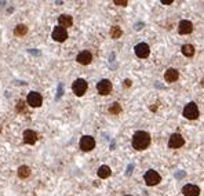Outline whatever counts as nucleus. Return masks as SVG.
Masks as SVG:
<instances>
[{
    "label": "nucleus",
    "mask_w": 204,
    "mask_h": 196,
    "mask_svg": "<svg viewBox=\"0 0 204 196\" xmlns=\"http://www.w3.org/2000/svg\"><path fill=\"white\" fill-rule=\"evenodd\" d=\"M150 145V135L146 131H137L133 135V148L137 150H144Z\"/></svg>",
    "instance_id": "f257e3e1"
},
{
    "label": "nucleus",
    "mask_w": 204,
    "mask_h": 196,
    "mask_svg": "<svg viewBox=\"0 0 204 196\" xmlns=\"http://www.w3.org/2000/svg\"><path fill=\"white\" fill-rule=\"evenodd\" d=\"M199 115H200L199 108H197V105H196L195 102H189L188 105H185L184 116L186 119H189V120H195V119L199 117Z\"/></svg>",
    "instance_id": "f03ea898"
},
{
    "label": "nucleus",
    "mask_w": 204,
    "mask_h": 196,
    "mask_svg": "<svg viewBox=\"0 0 204 196\" xmlns=\"http://www.w3.org/2000/svg\"><path fill=\"white\" fill-rule=\"evenodd\" d=\"M87 87H88V84L84 79H76L73 82V84H72V90H73L75 95L81 97L86 94V91H87Z\"/></svg>",
    "instance_id": "7ed1b4c3"
},
{
    "label": "nucleus",
    "mask_w": 204,
    "mask_h": 196,
    "mask_svg": "<svg viewBox=\"0 0 204 196\" xmlns=\"http://www.w3.org/2000/svg\"><path fill=\"white\" fill-rule=\"evenodd\" d=\"M160 181H161V177L157 171L148 170L146 173H145V182H146L148 187H154V185H157Z\"/></svg>",
    "instance_id": "20e7f679"
},
{
    "label": "nucleus",
    "mask_w": 204,
    "mask_h": 196,
    "mask_svg": "<svg viewBox=\"0 0 204 196\" xmlns=\"http://www.w3.org/2000/svg\"><path fill=\"white\" fill-rule=\"evenodd\" d=\"M112 83H110V80L108 79H103L101 82L97 83V91H98L99 95H109L110 91H112Z\"/></svg>",
    "instance_id": "39448f33"
},
{
    "label": "nucleus",
    "mask_w": 204,
    "mask_h": 196,
    "mask_svg": "<svg viewBox=\"0 0 204 196\" xmlns=\"http://www.w3.org/2000/svg\"><path fill=\"white\" fill-rule=\"evenodd\" d=\"M26 102L32 108H39L40 105L43 104V97H41V94H39L37 91H30L29 94H28Z\"/></svg>",
    "instance_id": "423d86ee"
},
{
    "label": "nucleus",
    "mask_w": 204,
    "mask_h": 196,
    "mask_svg": "<svg viewBox=\"0 0 204 196\" xmlns=\"http://www.w3.org/2000/svg\"><path fill=\"white\" fill-rule=\"evenodd\" d=\"M95 148V139L91 137V135H84L80 139V149L84 150V152H90Z\"/></svg>",
    "instance_id": "0eeeda50"
},
{
    "label": "nucleus",
    "mask_w": 204,
    "mask_h": 196,
    "mask_svg": "<svg viewBox=\"0 0 204 196\" xmlns=\"http://www.w3.org/2000/svg\"><path fill=\"white\" fill-rule=\"evenodd\" d=\"M51 37H53L55 41H58V43H64V41L68 39V32H66V29H64V28L55 26L53 33H51Z\"/></svg>",
    "instance_id": "6e6552de"
},
{
    "label": "nucleus",
    "mask_w": 204,
    "mask_h": 196,
    "mask_svg": "<svg viewBox=\"0 0 204 196\" xmlns=\"http://www.w3.org/2000/svg\"><path fill=\"white\" fill-rule=\"evenodd\" d=\"M184 144H185V139L181 134H178V133L172 134L170 137V139H168V146H170V148H174V149L181 148V146H184Z\"/></svg>",
    "instance_id": "1a4fd4ad"
},
{
    "label": "nucleus",
    "mask_w": 204,
    "mask_h": 196,
    "mask_svg": "<svg viewBox=\"0 0 204 196\" xmlns=\"http://www.w3.org/2000/svg\"><path fill=\"white\" fill-rule=\"evenodd\" d=\"M134 51H135V55L139 58H146L148 55H149L150 52V47L148 46L146 43H139L137 44L135 48H134Z\"/></svg>",
    "instance_id": "9d476101"
},
{
    "label": "nucleus",
    "mask_w": 204,
    "mask_h": 196,
    "mask_svg": "<svg viewBox=\"0 0 204 196\" xmlns=\"http://www.w3.org/2000/svg\"><path fill=\"white\" fill-rule=\"evenodd\" d=\"M76 61H77L80 65H88V64H91V61H92V55H91V52L90 51L84 50V51H81V52H79L77 54Z\"/></svg>",
    "instance_id": "9b49d317"
},
{
    "label": "nucleus",
    "mask_w": 204,
    "mask_h": 196,
    "mask_svg": "<svg viewBox=\"0 0 204 196\" xmlns=\"http://www.w3.org/2000/svg\"><path fill=\"white\" fill-rule=\"evenodd\" d=\"M192 30H193V24L191 22V21L184 19V21H181V22H179L178 32L181 35H189V33H192Z\"/></svg>",
    "instance_id": "f8f14e48"
},
{
    "label": "nucleus",
    "mask_w": 204,
    "mask_h": 196,
    "mask_svg": "<svg viewBox=\"0 0 204 196\" xmlns=\"http://www.w3.org/2000/svg\"><path fill=\"white\" fill-rule=\"evenodd\" d=\"M182 193L185 196H199L200 195V188L196 187V185L188 184L182 188Z\"/></svg>",
    "instance_id": "ddd939ff"
},
{
    "label": "nucleus",
    "mask_w": 204,
    "mask_h": 196,
    "mask_svg": "<svg viewBox=\"0 0 204 196\" xmlns=\"http://www.w3.org/2000/svg\"><path fill=\"white\" fill-rule=\"evenodd\" d=\"M178 78H179V72L177 71V69H174V68L167 69L165 73H164V80H165V82H168V83L177 82Z\"/></svg>",
    "instance_id": "4468645a"
},
{
    "label": "nucleus",
    "mask_w": 204,
    "mask_h": 196,
    "mask_svg": "<svg viewBox=\"0 0 204 196\" xmlns=\"http://www.w3.org/2000/svg\"><path fill=\"white\" fill-rule=\"evenodd\" d=\"M24 141L29 145H33L37 141V133L33 130H25L24 131Z\"/></svg>",
    "instance_id": "2eb2a0df"
},
{
    "label": "nucleus",
    "mask_w": 204,
    "mask_h": 196,
    "mask_svg": "<svg viewBox=\"0 0 204 196\" xmlns=\"http://www.w3.org/2000/svg\"><path fill=\"white\" fill-rule=\"evenodd\" d=\"M58 22H60V26L65 29V28H71L73 25V18L71 15H68V14H62L58 18Z\"/></svg>",
    "instance_id": "dca6fc26"
},
{
    "label": "nucleus",
    "mask_w": 204,
    "mask_h": 196,
    "mask_svg": "<svg viewBox=\"0 0 204 196\" xmlns=\"http://www.w3.org/2000/svg\"><path fill=\"white\" fill-rule=\"evenodd\" d=\"M97 174H98L99 178H108V177H110V174H112V170H110L109 166H105V164H103V166H101L98 169Z\"/></svg>",
    "instance_id": "f3484780"
},
{
    "label": "nucleus",
    "mask_w": 204,
    "mask_h": 196,
    "mask_svg": "<svg viewBox=\"0 0 204 196\" xmlns=\"http://www.w3.org/2000/svg\"><path fill=\"white\" fill-rule=\"evenodd\" d=\"M181 51L185 57H193V55H195V47H193L192 44H184Z\"/></svg>",
    "instance_id": "a211bd4d"
},
{
    "label": "nucleus",
    "mask_w": 204,
    "mask_h": 196,
    "mask_svg": "<svg viewBox=\"0 0 204 196\" xmlns=\"http://www.w3.org/2000/svg\"><path fill=\"white\" fill-rule=\"evenodd\" d=\"M30 176V169L28 166H19L18 167V177L22 178V180H25Z\"/></svg>",
    "instance_id": "6ab92c4d"
},
{
    "label": "nucleus",
    "mask_w": 204,
    "mask_h": 196,
    "mask_svg": "<svg viewBox=\"0 0 204 196\" xmlns=\"http://www.w3.org/2000/svg\"><path fill=\"white\" fill-rule=\"evenodd\" d=\"M14 33L17 35V36H25L28 33V26L24 25V24H19V25L15 26V29H14Z\"/></svg>",
    "instance_id": "aec40b11"
},
{
    "label": "nucleus",
    "mask_w": 204,
    "mask_h": 196,
    "mask_svg": "<svg viewBox=\"0 0 204 196\" xmlns=\"http://www.w3.org/2000/svg\"><path fill=\"white\" fill-rule=\"evenodd\" d=\"M122 33H123V30L120 26L110 28V37H112V39H119V37H122Z\"/></svg>",
    "instance_id": "412c9836"
},
{
    "label": "nucleus",
    "mask_w": 204,
    "mask_h": 196,
    "mask_svg": "<svg viewBox=\"0 0 204 196\" xmlns=\"http://www.w3.org/2000/svg\"><path fill=\"white\" fill-rule=\"evenodd\" d=\"M120 112H122V105H120L119 102H113V104L109 106V113H112V115H119Z\"/></svg>",
    "instance_id": "4be33fe9"
},
{
    "label": "nucleus",
    "mask_w": 204,
    "mask_h": 196,
    "mask_svg": "<svg viewBox=\"0 0 204 196\" xmlns=\"http://www.w3.org/2000/svg\"><path fill=\"white\" fill-rule=\"evenodd\" d=\"M25 109V102H24L22 100H19L18 102H17V112H22Z\"/></svg>",
    "instance_id": "5701e85b"
},
{
    "label": "nucleus",
    "mask_w": 204,
    "mask_h": 196,
    "mask_svg": "<svg viewBox=\"0 0 204 196\" xmlns=\"http://www.w3.org/2000/svg\"><path fill=\"white\" fill-rule=\"evenodd\" d=\"M115 4L122 6V7H126L127 4H128V2H127V0H115Z\"/></svg>",
    "instance_id": "b1692460"
},
{
    "label": "nucleus",
    "mask_w": 204,
    "mask_h": 196,
    "mask_svg": "<svg viewBox=\"0 0 204 196\" xmlns=\"http://www.w3.org/2000/svg\"><path fill=\"white\" fill-rule=\"evenodd\" d=\"M124 86H126V87H131V80H130V79H126V80H124Z\"/></svg>",
    "instance_id": "393cba45"
},
{
    "label": "nucleus",
    "mask_w": 204,
    "mask_h": 196,
    "mask_svg": "<svg viewBox=\"0 0 204 196\" xmlns=\"http://www.w3.org/2000/svg\"><path fill=\"white\" fill-rule=\"evenodd\" d=\"M161 3H163V4H172V3H174V0H167V2H164V0H163V2H161Z\"/></svg>",
    "instance_id": "a878e982"
},
{
    "label": "nucleus",
    "mask_w": 204,
    "mask_h": 196,
    "mask_svg": "<svg viewBox=\"0 0 204 196\" xmlns=\"http://www.w3.org/2000/svg\"><path fill=\"white\" fill-rule=\"evenodd\" d=\"M126 196H131V195H126Z\"/></svg>",
    "instance_id": "bb28decb"
}]
</instances>
